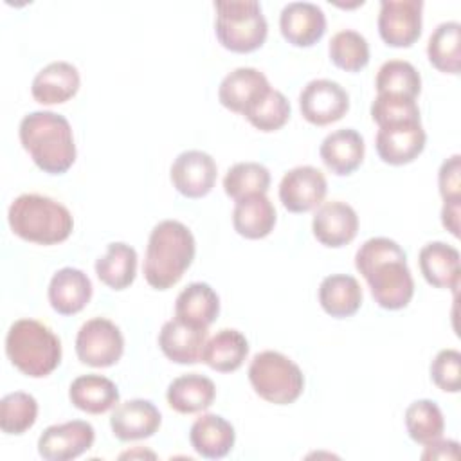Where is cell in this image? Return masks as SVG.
I'll list each match as a JSON object with an SVG mask.
<instances>
[{"label":"cell","instance_id":"1","mask_svg":"<svg viewBox=\"0 0 461 461\" xmlns=\"http://www.w3.org/2000/svg\"><path fill=\"white\" fill-rule=\"evenodd\" d=\"M355 267L371 288L375 303L385 310L405 308L414 295V281L403 249L389 238L366 240L355 254Z\"/></svg>","mask_w":461,"mask_h":461},{"label":"cell","instance_id":"2","mask_svg":"<svg viewBox=\"0 0 461 461\" xmlns=\"http://www.w3.org/2000/svg\"><path fill=\"white\" fill-rule=\"evenodd\" d=\"M20 142L45 173L61 175L76 160V144L67 117L49 110L27 113L20 122Z\"/></svg>","mask_w":461,"mask_h":461},{"label":"cell","instance_id":"3","mask_svg":"<svg viewBox=\"0 0 461 461\" xmlns=\"http://www.w3.org/2000/svg\"><path fill=\"white\" fill-rule=\"evenodd\" d=\"M194 236L187 225L176 220H162L149 232L144 277L149 286L167 290L176 285L194 259Z\"/></svg>","mask_w":461,"mask_h":461},{"label":"cell","instance_id":"4","mask_svg":"<svg viewBox=\"0 0 461 461\" xmlns=\"http://www.w3.org/2000/svg\"><path fill=\"white\" fill-rule=\"evenodd\" d=\"M7 221L18 238L40 245L61 243L74 229V218L63 203L36 193L14 198L7 211Z\"/></svg>","mask_w":461,"mask_h":461},{"label":"cell","instance_id":"5","mask_svg":"<svg viewBox=\"0 0 461 461\" xmlns=\"http://www.w3.org/2000/svg\"><path fill=\"white\" fill-rule=\"evenodd\" d=\"M5 353L11 364L23 375L43 378L59 366L61 342L43 322L18 319L5 335Z\"/></svg>","mask_w":461,"mask_h":461},{"label":"cell","instance_id":"6","mask_svg":"<svg viewBox=\"0 0 461 461\" xmlns=\"http://www.w3.org/2000/svg\"><path fill=\"white\" fill-rule=\"evenodd\" d=\"M214 31L218 41L232 52H252L259 49L268 32L267 18L256 0L214 2Z\"/></svg>","mask_w":461,"mask_h":461},{"label":"cell","instance_id":"7","mask_svg":"<svg viewBox=\"0 0 461 461\" xmlns=\"http://www.w3.org/2000/svg\"><path fill=\"white\" fill-rule=\"evenodd\" d=\"M249 380L263 400L276 405L295 402L304 389L303 371L279 351H261L249 366Z\"/></svg>","mask_w":461,"mask_h":461},{"label":"cell","instance_id":"8","mask_svg":"<svg viewBox=\"0 0 461 461\" xmlns=\"http://www.w3.org/2000/svg\"><path fill=\"white\" fill-rule=\"evenodd\" d=\"M122 333L110 319L94 317L76 335V355L86 366L110 367L122 357Z\"/></svg>","mask_w":461,"mask_h":461},{"label":"cell","instance_id":"9","mask_svg":"<svg viewBox=\"0 0 461 461\" xmlns=\"http://www.w3.org/2000/svg\"><path fill=\"white\" fill-rule=\"evenodd\" d=\"M421 0H382L378 13L380 38L391 47H411L421 34Z\"/></svg>","mask_w":461,"mask_h":461},{"label":"cell","instance_id":"10","mask_svg":"<svg viewBox=\"0 0 461 461\" xmlns=\"http://www.w3.org/2000/svg\"><path fill=\"white\" fill-rule=\"evenodd\" d=\"M299 108L308 122L326 126L346 115L349 95L337 81L312 79L299 94Z\"/></svg>","mask_w":461,"mask_h":461},{"label":"cell","instance_id":"11","mask_svg":"<svg viewBox=\"0 0 461 461\" xmlns=\"http://www.w3.org/2000/svg\"><path fill=\"white\" fill-rule=\"evenodd\" d=\"M95 439L94 427L83 420H72L47 427L38 439V452L47 461H70L85 454Z\"/></svg>","mask_w":461,"mask_h":461},{"label":"cell","instance_id":"12","mask_svg":"<svg viewBox=\"0 0 461 461\" xmlns=\"http://www.w3.org/2000/svg\"><path fill=\"white\" fill-rule=\"evenodd\" d=\"M328 191L326 176L313 166L286 171L279 184V200L290 212H306L322 203Z\"/></svg>","mask_w":461,"mask_h":461},{"label":"cell","instance_id":"13","mask_svg":"<svg viewBox=\"0 0 461 461\" xmlns=\"http://www.w3.org/2000/svg\"><path fill=\"white\" fill-rule=\"evenodd\" d=\"M214 158L200 149L182 151L171 164L169 176L175 189L187 198H202L211 193L216 182Z\"/></svg>","mask_w":461,"mask_h":461},{"label":"cell","instance_id":"14","mask_svg":"<svg viewBox=\"0 0 461 461\" xmlns=\"http://www.w3.org/2000/svg\"><path fill=\"white\" fill-rule=\"evenodd\" d=\"M425 130L421 122H403L382 126L375 137L378 157L391 166H403L418 158L425 148Z\"/></svg>","mask_w":461,"mask_h":461},{"label":"cell","instance_id":"15","mask_svg":"<svg viewBox=\"0 0 461 461\" xmlns=\"http://www.w3.org/2000/svg\"><path fill=\"white\" fill-rule=\"evenodd\" d=\"M279 29L283 38L295 47H310L326 32V16L317 4L290 2L281 9Z\"/></svg>","mask_w":461,"mask_h":461},{"label":"cell","instance_id":"16","mask_svg":"<svg viewBox=\"0 0 461 461\" xmlns=\"http://www.w3.org/2000/svg\"><path fill=\"white\" fill-rule=\"evenodd\" d=\"M312 230L319 243L333 249L344 247L358 232V216L346 202H326L315 211Z\"/></svg>","mask_w":461,"mask_h":461},{"label":"cell","instance_id":"17","mask_svg":"<svg viewBox=\"0 0 461 461\" xmlns=\"http://www.w3.org/2000/svg\"><path fill=\"white\" fill-rule=\"evenodd\" d=\"M270 88L272 86L263 72L254 67H240L221 79L218 99L225 108L245 115V112L256 104Z\"/></svg>","mask_w":461,"mask_h":461},{"label":"cell","instance_id":"18","mask_svg":"<svg viewBox=\"0 0 461 461\" xmlns=\"http://www.w3.org/2000/svg\"><path fill=\"white\" fill-rule=\"evenodd\" d=\"M160 412L149 400L135 398L115 407L110 416V427L117 439L135 441L153 436L160 427Z\"/></svg>","mask_w":461,"mask_h":461},{"label":"cell","instance_id":"19","mask_svg":"<svg viewBox=\"0 0 461 461\" xmlns=\"http://www.w3.org/2000/svg\"><path fill=\"white\" fill-rule=\"evenodd\" d=\"M366 144L362 135L353 128H340L324 137L319 155L324 166L339 175H351L364 160Z\"/></svg>","mask_w":461,"mask_h":461},{"label":"cell","instance_id":"20","mask_svg":"<svg viewBox=\"0 0 461 461\" xmlns=\"http://www.w3.org/2000/svg\"><path fill=\"white\" fill-rule=\"evenodd\" d=\"M207 340V328L191 326L180 319H171L162 324L158 346L162 353L176 364H194L202 358V349Z\"/></svg>","mask_w":461,"mask_h":461},{"label":"cell","instance_id":"21","mask_svg":"<svg viewBox=\"0 0 461 461\" xmlns=\"http://www.w3.org/2000/svg\"><path fill=\"white\" fill-rule=\"evenodd\" d=\"M420 272L434 288L457 290L459 286V250L443 241H430L418 254Z\"/></svg>","mask_w":461,"mask_h":461},{"label":"cell","instance_id":"22","mask_svg":"<svg viewBox=\"0 0 461 461\" xmlns=\"http://www.w3.org/2000/svg\"><path fill=\"white\" fill-rule=\"evenodd\" d=\"M92 297L90 277L72 267L58 270L49 283V303L61 315H74L81 312Z\"/></svg>","mask_w":461,"mask_h":461},{"label":"cell","instance_id":"23","mask_svg":"<svg viewBox=\"0 0 461 461\" xmlns=\"http://www.w3.org/2000/svg\"><path fill=\"white\" fill-rule=\"evenodd\" d=\"M189 441L196 454L207 459L225 457L236 441L234 427L220 414H202L189 430Z\"/></svg>","mask_w":461,"mask_h":461},{"label":"cell","instance_id":"24","mask_svg":"<svg viewBox=\"0 0 461 461\" xmlns=\"http://www.w3.org/2000/svg\"><path fill=\"white\" fill-rule=\"evenodd\" d=\"M77 88V68L68 61H52L34 76L31 94L41 104H59L74 97Z\"/></svg>","mask_w":461,"mask_h":461},{"label":"cell","instance_id":"25","mask_svg":"<svg viewBox=\"0 0 461 461\" xmlns=\"http://www.w3.org/2000/svg\"><path fill=\"white\" fill-rule=\"evenodd\" d=\"M216 396L214 382L198 373H187L176 376L167 385V403L180 414H194L211 407Z\"/></svg>","mask_w":461,"mask_h":461},{"label":"cell","instance_id":"26","mask_svg":"<svg viewBox=\"0 0 461 461\" xmlns=\"http://www.w3.org/2000/svg\"><path fill=\"white\" fill-rule=\"evenodd\" d=\"M68 398L74 407L88 414H103L119 403L117 385L103 375H81L68 389Z\"/></svg>","mask_w":461,"mask_h":461},{"label":"cell","instance_id":"27","mask_svg":"<svg viewBox=\"0 0 461 461\" xmlns=\"http://www.w3.org/2000/svg\"><path fill=\"white\" fill-rule=\"evenodd\" d=\"M249 355V342L245 335L234 328H223L205 340L202 349V362L220 373L236 371Z\"/></svg>","mask_w":461,"mask_h":461},{"label":"cell","instance_id":"28","mask_svg":"<svg viewBox=\"0 0 461 461\" xmlns=\"http://www.w3.org/2000/svg\"><path fill=\"white\" fill-rule=\"evenodd\" d=\"M276 220V209L267 194H250L236 200L232 225L240 236L249 240L265 238L272 232Z\"/></svg>","mask_w":461,"mask_h":461},{"label":"cell","instance_id":"29","mask_svg":"<svg viewBox=\"0 0 461 461\" xmlns=\"http://www.w3.org/2000/svg\"><path fill=\"white\" fill-rule=\"evenodd\" d=\"M220 313V297L207 283L187 285L175 301V317L198 328H209Z\"/></svg>","mask_w":461,"mask_h":461},{"label":"cell","instance_id":"30","mask_svg":"<svg viewBox=\"0 0 461 461\" xmlns=\"http://www.w3.org/2000/svg\"><path fill=\"white\" fill-rule=\"evenodd\" d=\"M319 303L335 319L351 317L362 304V288L353 276L331 274L319 286Z\"/></svg>","mask_w":461,"mask_h":461},{"label":"cell","instance_id":"31","mask_svg":"<svg viewBox=\"0 0 461 461\" xmlns=\"http://www.w3.org/2000/svg\"><path fill=\"white\" fill-rule=\"evenodd\" d=\"M95 274L112 290L128 288L137 274V252L122 241L108 245L104 256L95 261Z\"/></svg>","mask_w":461,"mask_h":461},{"label":"cell","instance_id":"32","mask_svg":"<svg viewBox=\"0 0 461 461\" xmlns=\"http://www.w3.org/2000/svg\"><path fill=\"white\" fill-rule=\"evenodd\" d=\"M432 67L447 74H457L461 67V25L459 22L439 23L427 43Z\"/></svg>","mask_w":461,"mask_h":461},{"label":"cell","instance_id":"33","mask_svg":"<svg viewBox=\"0 0 461 461\" xmlns=\"http://www.w3.org/2000/svg\"><path fill=\"white\" fill-rule=\"evenodd\" d=\"M375 86L378 94L416 99L421 90V77L412 63L403 59H389L378 68Z\"/></svg>","mask_w":461,"mask_h":461},{"label":"cell","instance_id":"34","mask_svg":"<svg viewBox=\"0 0 461 461\" xmlns=\"http://www.w3.org/2000/svg\"><path fill=\"white\" fill-rule=\"evenodd\" d=\"M270 185V171L259 162H238L223 176V189L232 200L250 194H265Z\"/></svg>","mask_w":461,"mask_h":461},{"label":"cell","instance_id":"35","mask_svg":"<svg viewBox=\"0 0 461 461\" xmlns=\"http://www.w3.org/2000/svg\"><path fill=\"white\" fill-rule=\"evenodd\" d=\"M405 429L411 439L427 445L441 438L445 420L439 405L432 400H416L405 411Z\"/></svg>","mask_w":461,"mask_h":461},{"label":"cell","instance_id":"36","mask_svg":"<svg viewBox=\"0 0 461 461\" xmlns=\"http://www.w3.org/2000/svg\"><path fill=\"white\" fill-rule=\"evenodd\" d=\"M330 58L339 68L358 72L369 63V43L358 31L342 29L330 40Z\"/></svg>","mask_w":461,"mask_h":461},{"label":"cell","instance_id":"37","mask_svg":"<svg viewBox=\"0 0 461 461\" xmlns=\"http://www.w3.org/2000/svg\"><path fill=\"white\" fill-rule=\"evenodd\" d=\"M38 418V402L32 394L14 391L0 400V429L5 434H23Z\"/></svg>","mask_w":461,"mask_h":461},{"label":"cell","instance_id":"38","mask_svg":"<svg viewBox=\"0 0 461 461\" xmlns=\"http://www.w3.org/2000/svg\"><path fill=\"white\" fill-rule=\"evenodd\" d=\"M245 117L259 131H276L285 126L290 117V101L283 92L270 88L245 112Z\"/></svg>","mask_w":461,"mask_h":461},{"label":"cell","instance_id":"39","mask_svg":"<svg viewBox=\"0 0 461 461\" xmlns=\"http://www.w3.org/2000/svg\"><path fill=\"white\" fill-rule=\"evenodd\" d=\"M371 117L380 128L403 122H421L420 108L414 99L387 94H378L375 97L371 103Z\"/></svg>","mask_w":461,"mask_h":461},{"label":"cell","instance_id":"40","mask_svg":"<svg viewBox=\"0 0 461 461\" xmlns=\"http://www.w3.org/2000/svg\"><path fill=\"white\" fill-rule=\"evenodd\" d=\"M432 382L447 393H459L461 389V353L457 349H441L430 364Z\"/></svg>","mask_w":461,"mask_h":461},{"label":"cell","instance_id":"41","mask_svg":"<svg viewBox=\"0 0 461 461\" xmlns=\"http://www.w3.org/2000/svg\"><path fill=\"white\" fill-rule=\"evenodd\" d=\"M438 185L443 202L461 200V157L457 153L441 164L438 173Z\"/></svg>","mask_w":461,"mask_h":461},{"label":"cell","instance_id":"42","mask_svg":"<svg viewBox=\"0 0 461 461\" xmlns=\"http://www.w3.org/2000/svg\"><path fill=\"white\" fill-rule=\"evenodd\" d=\"M425 452L421 459H457L459 457V443L454 439H434L425 445Z\"/></svg>","mask_w":461,"mask_h":461},{"label":"cell","instance_id":"43","mask_svg":"<svg viewBox=\"0 0 461 461\" xmlns=\"http://www.w3.org/2000/svg\"><path fill=\"white\" fill-rule=\"evenodd\" d=\"M459 211H461V200L445 202L441 209V223L456 238L459 236Z\"/></svg>","mask_w":461,"mask_h":461}]
</instances>
